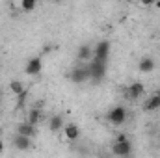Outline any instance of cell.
Instances as JSON below:
<instances>
[{"instance_id":"cell-19","label":"cell","mask_w":160,"mask_h":158,"mask_svg":"<svg viewBox=\"0 0 160 158\" xmlns=\"http://www.w3.org/2000/svg\"><path fill=\"white\" fill-rule=\"evenodd\" d=\"M0 99H2V93H0Z\"/></svg>"},{"instance_id":"cell-3","label":"cell","mask_w":160,"mask_h":158,"mask_svg":"<svg viewBox=\"0 0 160 158\" xmlns=\"http://www.w3.org/2000/svg\"><path fill=\"white\" fill-rule=\"evenodd\" d=\"M108 121H110L114 126H121V125L127 121V108H125V106H114V108L108 112Z\"/></svg>"},{"instance_id":"cell-11","label":"cell","mask_w":160,"mask_h":158,"mask_svg":"<svg viewBox=\"0 0 160 158\" xmlns=\"http://www.w3.org/2000/svg\"><path fill=\"white\" fill-rule=\"evenodd\" d=\"M143 89H145V86H143L142 82H134V84H130V86H128L127 93H128V97H130L132 101H136V99H140V97H142Z\"/></svg>"},{"instance_id":"cell-2","label":"cell","mask_w":160,"mask_h":158,"mask_svg":"<svg viewBox=\"0 0 160 158\" xmlns=\"http://www.w3.org/2000/svg\"><path fill=\"white\" fill-rule=\"evenodd\" d=\"M106 69H108V62H101V60H91L89 65H88V71H89V80H93L95 84L101 82L106 75Z\"/></svg>"},{"instance_id":"cell-1","label":"cell","mask_w":160,"mask_h":158,"mask_svg":"<svg viewBox=\"0 0 160 158\" xmlns=\"http://www.w3.org/2000/svg\"><path fill=\"white\" fill-rule=\"evenodd\" d=\"M130 153H132V143H130V140H128L125 134H119L118 140H116V143L112 145V155H114V156H119V158H127Z\"/></svg>"},{"instance_id":"cell-18","label":"cell","mask_w":160,"mask_h":158,"mask_svg":"<svg viewBox=\"0 0 160 158\" xmlns=\"http://www.w3.org/2000/svg\"><path fill=\"white\" fill-rule=\"evenodd\" d=\"M2 151H4V141L0 140V153H2Z\"/></svg>"},{"instance_id":"cell-7","label":"cell","mask_w":160,"mask_h":158,"mask_svg":"<svg viewBox=\"0 0 160 158\" xmlns=\"http://www.w3.org/2000/svg\"><path fill=\"white\" fill-rule=\"evenodd\" d=\"M17 134H21V136H26V138H36L38 136V126H34V125H30L28 121H22V123H19V126H17Z\"/></svg>"},{"instance_id":"cell-9","label":"cell","mask_w":160,"mask_h":158,"mask_svg":"<svg viewBox=\"0 0 160 158\" xmlns=\"http://www.w3.org/2000/svg\"><path fill=\"white\" fill-rule=\"evenodd\" d=\"M63 136H65V140H69V141H75V140H78V136H80L78 125H75V123H69V125H65V126H63Z\"/></svg>"},{"instance_id":"cell-14","label":"cell","mask_w":160,"mask_h":158,"mask_svg":"<svg viewBox=\"0 0 160 158\" xmlns=\"http://www.w3.org/2000/svg\"><path fill=\"white\" fill-rule=\"evenodd\" d=\"M63 117L62 116H52L50 121H48V128L52 130V132H60V130H63Z\"/></svg>"},{"instance_id":"cell-10","label":"cell","mask_w":160,"mask_h":158,"mask_svg":"<svg viewBox=\"0 0 160 158\" xmlns=\"http://www.w3.org/2000/svg\"><path fill=\"white\" fill-rule=\"evenodd\" d=\"M143 110H145V112H155V110H160V93H153V95L145 101Z\"/></svg>"},{"instance_id":"cell-4","label":"cell","mask_w":160,"mask_h":158,"mask_svg":"<svg viewBox=\"0 0 160 158\" xmlns=\"http://www.w3.org/2000/svg\"><path fill=\"white\" fill-rule=\"evenodd\" d=\"M110 56V41H99L93 48V58L101 62H108Z\"/></svg>"},{"instance_id":"cell-5","label":"cell","mask_w":160,"mask_h":158,"mask_svg":"<svg viewBox=\"0 0 160 158\" xmlns=\"http://www.w3.org/2000/svg\"><path fill=\"white\" fill-rule=\"evenodd\" d=\"M69 78L73 80L75 84H82V82L89 80V71H88V65H77V67L69 73Z\"/></svg>"},{"instance_id":"cell-16","label":"cell","mask_w":160,"mask_h":158,"mask_svg":"<svg viewBox=\"0 0 160 158\" xmlns=\"http://www.w3.org/2000/svg\"><path fill=\"white\" fill-rule=\"evenodd\" d=\"M9 89H11V93H15V95H19V97L26 91V89H24V84H22L21 80H11V82H9Z\"/></svg>"},{"instance_id":"cell-6","label":"cell","mask_w":160,"mask_h":158,"mask_svg":"<svg viewBox=\"0 0 160 158\" xmlns=\"http://www.w3.org/2000/svg\"><path fill=\"white\" fill-rule=\"evenodd\" d=\"M41 69H43V60L41 58H30L28 62H26V67H24V73L28 75V77H36V75H39Z\"/></svg>"},{"instance_id":"cell-17","label":"cell","mask_w":160,"mask_h":158,"mask_svg":"<svg viewBox=\"0 0 160 158\" xmlns=\"http://www.w3.org/2000/svg\"><path fill=\"white\" fill-rule=\"evenodd\" d=\"M36 6H38L36 0H22V2H21V9H22V11H34Z\"/></svg>"},{"instance_id":"cell-15","label":"cell","mask_w":160,"mask_h":158,"mask_svg":"<svg viewBox=\"0 0 160 158\" xmlns=\"http://www.w3.org/2000/svg\"><path fill=\"white\" fill-rule=\"evenodd\" d=\"M41 119H43V114H41V110L39 108H32L30 112H28V123L30 125H34V126H38V123H39Z\"/></svg>"},{"instance_id":"cell-13","label":"cell","mask_w":160,"mask_h":158,"mask_svg":"<svg viewBox=\"0 0 160 158\" xmlns=\"http://www.w3.org/2000/svg\"><path fill=\"white\" fill-rule=\"evenodd\" d=\"M155 67H157V63H155L153 58H142V60H140V65H138V69H140L142 73H153Z\"/></svg>"},{"instance_id":"cell-12","label":"cell","mask_w":160,"mask_h":158,"mask_svg":"<svg viewBox=\"0 0 160 158\" xmlns=\"http://www.w3.org/2000/svg\"><path fill=\"white\" fill-rule=\"evenodd\" d=\"M77 56H78L80 62H91V60H93V48H91L89 45H80Z\"/></svg>"},{"instance_id":"cell-8","label":"cell","mask_w":160,"mask_h":158,"mask_svg":"<svg viewBox=\"0 0 160 158\" xmlns=\"http://www.w3.org/2000/svg\"><path fill=\"white\" fill-rule=\"evenodd\" d=\"M13 145H15V149H19V151H30L34 143H32L30 138L21 136V134H15V136H13Z\"/></svg>"}]
</instances>
